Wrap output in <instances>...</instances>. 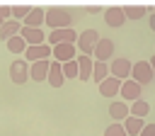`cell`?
Listing matches in <instances>:
<instances>
[{"label": "cell", "instance_id": "6da1fadb", "mask_svg": "<svg viewBox=\"0 0 155 136\" xmlns=\"http://www.w3.org/2000/svg\"><path fill=\"white\" fill-rule=\"evenodd\" d=\"M70 22H73V15L65 7H48L46 10V24L51 29H70Z\"/></svg>", "mask_w": 155, "mask_h": 136}, {"label": "cell", "instance_id": "7a4b0ae2", "mask_svg": "<svg viewBox=\"0 0 155 136\" xmlns=\"http://www.w3.org/2000/svg\"><path fill=\"white\" fill-rule=\"evenodd\" d=\"M99 32L97 29H85V32H80V36H78V51L80 53H85V56H94V49H97V44H99Z\"/></svg>", "mask_w": 155, "mask_h": 136}, {"label": "cell", "instance_id": "3957f363", "mask_svg": "<svg viewBox=\"0 0 155 136\" xmlns=\"http://www.w3.org/2000/svg\"><path fill=\"white\" fill-rule=\"evenodd\" d=\"M153 78H155V73H153V66H150V61H136V63H133L131 80H136L138 85H148Z\"/></svg>", "mask_w": 155, "mask_h": 136}, {"label": "cell", "instance_id": "277c9868", "mask_svg": "<svg viewBox=\"0 0 155 136\" xmlns=\"http://www.w3.org/2000/svg\"><path fill=\"white\" fill-rule=\"evenodd\" d=\"M10 80L15 85H24L29 80V63L24 58H17V61L10 63Z\"/></svg>", "mask_w": 155, "mask_h": 136}, {"label": "cell", "instance_id": "5b68a950", "mask_svg": "<svg viewBox=\"0 0 155 136\" xmlns=\"http://www.w3.org/2000/svg\"><path fill=\"white\" fill-rule=\"evenodd\" d=\"M80 32L73 29H53L48 32V46H58V44H78Z\"/></svg>", "mask_w": 155, "mask_h": 136}, {"label": "cell", "instance_id": "8992f818", "mask_svg": "<svg viewBox=\"0 0 155 136\" xmlns=\"http://www.w3.org/2000/svg\"><path fill=\"white\" fill-rule=\"evenodd\" d=\"M80 53H78V46L75 44H58L53 46V61L58 63H68V61H75Z\"/></svg>", "mask_w": 155, "mask_h": 136}, {"label": "cell", "instance_id": "52a82bcc", "mask_svg": "<svg viewBox=\"0 0 155 136\" xmlns=\"http://www.w3.org/2000/svg\"><path fill=\"white\" fill-rule=\"evenodd\" d=\"M109 70H111L114 78H119V80L124 83V80H128V75H131V70H133V63H131L128 58H114V61L109 63Z\"/></svg>", "mask_w": 155, "mask_h": 136}, {"label": "cell", "instance_id": "ba28073f", "mask_svg": "<svg viewBox=\"0 0 155 136\" xmlns=\"http://www.w3.org/2000/svg\"><path fill=\"white\" fill-rule=\"evenodd\" d=\"M24 53H27V63L48 61V56H53V46H48V41H46V44H41V46H29Z\"/></svg>", "mask_w": 155, "mask_h": 136}, {"label": "cell", "instance_id": "9c48e42d", "mask_svg": "<svg viewBox=\"0 0 155 136\" xmlns=\"http://www.w3.org/2000/svg\"><path fill=\"white\" fill-rule=\"evenodd\" d=\"M48 70H51V61H36V63H29V78L34 83H44L48 80Z\"/></svg>", "mask_w": 155, "mask_h": 136}, {"label": "cell", "instance_id": "30bf717a", "mask_svg": "<svg viewBox=\"0 0 155 136\" xmlns=\"http://www.w3.org/2000/svg\"><path fill=\"white\" fill-rule=\"evenodd\" d=\"M140 87H143V85H138L136 80L128 78V80L121 83V92H119V95L124 97V102H131V104H133L136 100H140Z\"/></svg>", "mask_w": 155, "mask_h": 136}, {"label": "cell", "instance_id": "8fae6325", "mask_svg": "<svg viewBox=\"0 0 155 136\" xmlns=\"http://www.w3.org/2000/svg\"><path fill=\"white\" fill-rule=\"evenodd\" d=\"M94 61H102V63L114 61V41L111 39H99V44L94 49Z\"/></svg>", "mask_w": 155, "mask_h": 136}, {"label": "cell", "instance_id": "7c38bea8", "mask_svg": "<svg viewBox=\"0 0 155 136\" xmlns=\"http://www.w3.org/2000/svg\"><path fill=\"white\" fill-rule=\"evenodd\" d=\"M104 22H107L109 27L119 29V27L126 22V12H124V7H107V12H104Z\"/></svg>", "mask_w": 155, "mask_h": 136}, {"label": "cell", "instance_id": "4fadbf2b", "mask_svg": "<svg viewBox=\"0 0 155 136\" xmlns=\"http://www.w3.org/2000/svg\"><path fill=\"white\" fill-rule=\"evenodd\" d=\"M19 36H22L29 46H41V44H46V34H44L41 29H29V27H22Z\"/></svg>", "mask_w": 155, "mask_h": 136}, {"label": "cell", "instance_id": "5bb4252c", "mask_svg": "<svg viewBox=\"0 0 155 136\" xmlns=\"http://www.w3.org/2000/svg\"><path fill=\"white\" fill-rule=\"evenodd\" d=\"M63 83H65V75H63V63L51 61V70H48V85L58 90V87H63Z\"/></svg>", "mask_w": 155, "mask_h": 136}, {"label": "cell", "instance_id": "9a60e30c", "mask_svg": "<svg viewBox=\"0 0 155 136\" xmlns=\"http://www.w3.org/2000/svg\"><path fill=\"white\" fill-rule=\"evenodd\" d=\"M119 92H121V80H119V78L109 75L107 80L99 83V95H104V97H114V95H119Z\"/></svg>", "mask_w": 155, "mask_h": 136}, {"label": "cell", "instance_id": "2e32d148", "mask_svg": "<svg viewBox=\"0 0 155 136\" xmlns=\"http://www.w3.org/2000/svg\"><path fill=\"white\" fill-rule=\"evenodd\" d=\"M109 114H111V119H114V121H121V119L126 121V119L131 117V107H128L124 100H116V102H111V104H109Z\"/></svg>", "mask_w": 155, "mask_h": 136}, {"label": "cell", "instance_id": "e0dca14e", "mask_svg": "<svg viewBox=\"0 0 155 136\" xmlns=\"http://www.w3.org/2000/svg\"><path fill=\"white\" fill-rule=\"evenodd\" d=\"M44 22H46V10H41V7H31L29 17L24 19V27H29V29H41Z\"/></svg>", "mask_w": 155, "mask_h": 136}, {"label": "cell", "instance_id": "ac0fdd59", "mask_svg": "<svg viewBox=\"0 0 155 136\" xmlns=\"http://www.w3.org/2000/svg\"><path fill=\"white\" fill-rule=\"evenodd\" d=\"M78 66H80V80H90L92 78V70H94V61H92V56H85V53H80L78 56Z\"/></svg>", "mask_w": 155, "mask_h": 136}, {"label": "cell", "instance_id": "d6986e66", "mask_svg": "<svg viewBox=\"0 0 155 136\" xmlns=\"http://www.w3.org/2000/svg\"><path fill=\"white\" fill-rule=\"evenodd\" d=\"M19 32H22V24H19L17 19H7V22L0 27V39H2V41H10V39L17 36Z\"/></svg>", "mask_w": 155, "mask_h": 136}, {"label": "cell", "instance_id": "ffe728a7", "mask_svg": "<svg viewBox=\"0 0 155 136\" xmlns=\"http://www.w3.org/2000/svg\"><path fill=\"white\" fill-rule=\"evenodd\" d=\"M124 129H126L128 136H140V131L145 129V124H143V119H138V117H128L126 124H124Z\"/></svg>", "mask_w": 155, "mask_h": 136}, {"label": "cell", "instance_id": "44dd1931", "mask_svg": "<svg viewBox=\"0 0 155 136\" xmlns=\"http://www.w3.org/2000/svg\"><path fill=\"white\" fill-rule=\"evenodd\" d=\"M5 44H7V51H10V53H24V51L29 49V44H27L19 34H17V36H12L10 41H5Z\"/></svg>", "mask_w": 155, "mask_h": 136}, {"label": "cell", "instance_id": "7402d4cb", "mask_svg": "<svg viewBox=\"0 0 155 136\" xmlns=\"http://www.w3.org/2000/svg\"><path fill=\"white\" fill-rule=\"evenodd\" d=\"M107 73H111V70L107 68V63H102V61H94V70H92V80H94L97 85H99L102 80H107V78H109Z\"/></svg>", "mask_w": 155, "mask_h": 136}, {"label": "cell", "instance_id": "603a6c76", "mask_svg": "<svg viewBox=\"0 0 155 136\" xmlns=\"http://www.w3.org/2000/svg\"><path fill=\"white\" fill-rule=\"evenodd\" d=\"M124 12H126V19H140V17L148 12V7H145V5H126Z\"/></svg>", "mask_w": 155, "mask_h": 136}, {"label": "cell", "instance_id": "cb8c5ba5", "mask_svg": "<svg viewBox=\"0 0 155 136\" xmlns=\"http://www.w3.org/2000/svg\"><path fill=\"white\" fill-rule=\"evenodd\" d=\"M148 112H150V104H148L145 100H136V102L131 104V117H138V119H143Z\"/></svg>", "mask_w": 155, "mask_h": 136}, {"label": "cell", "instance_id": "d4e9b609", "mask_svg": "<svg viewBox=\"0 0 155 136\" xmlns=\"http://www.w3.org/2000/svg\"><path fill=\"white\" fill-rule=\"evenodd\" d=\"M63 75H65L68 80L80 75V66H78V58H75V61H68V63H63Z\"/></svg>", "mask_w": 155, "mask_h": 136}, {"label": "cell", "instance_id": "484cf974", "mask_svg": "<svg viewBox=\"0 0 155 136\" xmlns=\"http://www.w3.org/2000/svg\"><path fill=\"white\" fill-rule=\"evenodd\" d=\"M29 12H31V7L29 5H12V19H27L29 17Z\"/></svg>", "mask_w": 155, "mask_h": 136}, {"label": "cell", "instance_id": "4316f807", "mask_svg": "<svg viewBox=\"0 0 155 136\" xmlns=\"http://www.w3.org/2000/svg\"><path fill=\"white\" fill-rule=\"evenodd\" d=\"M104 136H128V134H126V129H124L119 121H114V124H109V126L104 129Z\"/></svg>", "mask_w": 155, "mask_h": 136}, {"label": "cell", "instance_id": "83f0119b", "mask_svg": "<svg viewBox=\"0 0 155 136\" xmlns=\"http://www.w3.org/2000/svg\"><path fill=\"white\" fill-rule=\"evenodd\" d=\"M140 136H155V124H148V126L140 131Z\"/></svg>", "mask_w": 155, "mask_h": 136}, {"label": "cell", "instance_id": "f1b7e54d", "mask_svg": "<svg viewBox=\"0 0 155 136\" xmlns=\"http://www.w3.org/2000/svg\"><path fill=\"white\" fill-rule=\"evenodd\" d=\"M150 29L155 32V15H150Z\"/></svg>", "mask_w": 155, "mask_h": 136}, {"label": "cell", "instance_id": "f546056e", "mask_svg": "<svg viewBox=\"0 0 155 136\" xmlns=\"http://www.w3.org/2000/svg\"><path fill=\"white\" fill-rule=\"evenodd\" d=\"M150 66H153V73H155V56L150 58Z\"/></svg>", "mask_w": 155, "mask_h": 136}, {"label": "cell", "instance_id": "4dcf8cb0", "mask_svg": "<svg viewBox=\"0 0 155 136\" xmlns=\"http://www.w3.org/2000/svg\"><path fill=\"white\" fill-rule=\"evenodd\" d=\"M150 12H153V15H155V7H150Z\"/></svg>", "mask_w": 155, "mask_h": 136}]
</instances>
